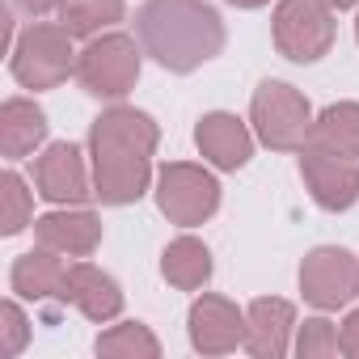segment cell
<instances>
[{"label": "cell", "mask_w": 359, "mask_h": 359, "mask_svg": "<svg viewBox=\"0 0 359 359\" xmlns=\"http://www.w3.org/2000/svg\"><path fill=\"white\" fill-rule=\"evenodd\" d=\"M135 30L144 51L169 72H191L224 47V26L208 0H148Z\"/></svg>", "instance_id": "obj_1"}, {"label": "cell", "mask_w": 359, "mask_h": 359, "mask_svg": "<svg viewBox=\"0 0 359 359\" xmlns=\"http://www.w3.org/2000/svg\"><path fill=\"white\" fill-rule=\"evenodd\" d=\"M156 127L140 110H110L93 123V177L106 203H131L148 187Z\"/></svg>", "instance_id": "obj_2"}, {"label": "cell", "mask_w": 359, "mask_h": 359, "mask_svg": "<svg viewBox=\"0 0 359 359\" xmlns=\"http://www.w3.org/2000/svg\"><path fill=\"white\" fill-rule=\"evenodd\" d=\"M334 9L321 0H283L275 13V47L296 60V64H313L330 51L334 43Z\"/></svg>", "instance_id": "obj_3"}, {"label": "cell", "mask_w": 359, "mask_h": 359, "mask_svg": "<svg viewBox=\"0 0 359 359\" xmlns=\"http://www.w3.org/2000/svg\"><path fill=\"white\" fill-rule=\"evenodd\" d=\"M254 127L258 135L271 144V148H304L309 131H313V118H309V102L292 89V85H279V81H266L258 93H254Z\"/></svg>", "instance_id": "obj_4"}, {"label": "cell", "mask_w": 359, "mask_h": 359, "mask_svg": "<svg viewBox=\"0 0 359 359\" xmlns=\"http://www.w3.org/2000/svg\"><path fill=\"white\" fill-rule=\"evenodd\" d=\"M140 76V55L135 43L123 34H110L102 43H89L85 55L76 60V81L93 97H123Z\"/></svg>", "instance_id": "obj_5"}, {"label": "cell", "mask_w": 359, "mask_h": 359, "mask_svg": "<svg viewBox=\"0 0 359 359\" xmlns=\"http://www.w3.org/2000/svg\"><path fill=\"white\" fill-rule=\"evenodd\" d=\"M68 30L64 26H30L13 51V72L22 85L30 89H51L68 76L72 68V47H68Z\"/></svg>", "instance_id": "obj_6"}, {"label": "cell", "mask_w": 359, "mask_h": 359, "mask_svg": "<svg viewBox=\"0 0 359 359\" xmlns=\"http://www.w3.org/2000/svg\"><path fill=\"white\" fill-rule=\"evenodd\" d=\"M161 212L177 224H199L216 212L220 203V187H216V177L195 169V165H165L161 169Z\"/></svg>", "instance_id": "obj_7"}, {"label": "cell", "mask_w": 359, "mask_h": 359, "mask_svg": "<svg viewBox=\"0 0 359 359\" xmlns=\"http://www.w3.org/2000/svg\"><path fill=\"white\" fill-rule=\"evenodd\" d=\"M304 177L321 208H330V212L351 208L359 195V156L321 148V144H304Z\"/></svg>", "instance_id": "obj_8"}, {"label": "cell", "mask_w": 359, "mask_h": 359, "mask_svg": "<svg viewBox=\"0 0 359 359\" xmlns=\"http://www.w3.org/2000/svg\"><path fill=\"white\" fill-rule=\"evenodd\" d=\"M300 287L317 309H338L359 287V266L346 250H313L300 266Z\"/></svg>", "instance_id": "obj_9"}, {"label": "cell", "mask_w": 359, "mask_h": 359, "mask_svg": "<svg viewBox=\"0 0 359 359\" xmlns=\"http://www.w3.org/2000/svg\"><path fill=\"white\" fill-rule=\"evenodd\" d=\"M34 182L39 195H47L51 203H81L89 195V177H85V161L72 144H51L39 165H34Z\"/></svg>", "instance_id": "obj_10"}, {"label": "cell", "mask_w": 359, "mask_h": 359, "mask_svg": "<svg viewBox=\"0 0 359 359\" xmlns=\"http://www.w3.org/2000/svg\"><path fill=\"white\" fill-rule=\"evenodd\" d=\"M245 330L250 325L241 321V313L220 296H203L191 309V338L199 351H233L245 338Z\"/></svg>", "instance_id": "obj_11"}, {"label": "cell", "mask_w": 359, "mask_h": 359, "mask_svg": "<svg viewBox=\"0 0 359 359\" xmlns=\"http://www.w3.org/2000/svg\"><path fill=\"white\" fill-rule=\"evenodd\" d=\"M64 296L85 313V317H93V321H106V317H114L118 309H123V292H118V283L110 279V275H102L97 266H68V275H64Z\"/></svg>", "instance_id": "obj_12"}, {"label": "cell", "mask_w": 359, "mask_h": 359, "mask_svg": "<svg viewBox=\"0 0 359 359\" xmlns=\"http://www.w3.org/2000/svg\"><path fill=\"white\" fill-rule=\"evenodd\" d=\"M199 148L220 169H241L250 161V131L233 114H208L199 123Z\"/></svg>", "instance_id": "obj_13"}, {"label": "cell", "mask_w": 359, "mask_h": 359, "mask_svg": "<svg viewBox=\"0 0 359 359\" xmlns=\"http://www.w3.org/2000/svg\"><path fill=\"white\" fill-rule=\"evenodd\" d=\"M102 237V224L89 212H55L39 220V241L55 254H89Z\"/></svg>", "instance_id": "obj_14"}, {"label": "cell", "mask_w": 359, "mask_h": 359, "mask_svg": "<svg viewBox=\"0 0 359 359\" xmlns=\"http://www.w3.org/2000/svg\"><path fill=\"white\" fill-rule=\"evenodd\" d=\"M47 135V118L34 102H22V97H9L5 110H0V144H5V156L18 161L26 152H34V144Z\"/></svg>", "instance_id": "obj_15"}, {"label": "cell", "mask_w": 359, "mask_h": 359, "mask_svg": "<svg viewBox=\"0 0 359 359\" xmlns=\"http://www.w3.org/2000/svg\"><path fill=\"white\" fill-rule=\"evenodd\" d=\"M287 330H292V304L287 300H254L245 346L254 355H283L287 351Z\"/></svg>", "instance_id": "obj_16"}, {"label": "cell", "mask_w": 359, "mask_h": 359, "mask_svg": "<svg viewBox=\"0 0 359 359\" xmlns=\"http://www.w3.org/2000/svg\"><path fill=\"white\" fill-rule=\"evenodd\" d=\"M64 275H68V266L55 258V250L43 245V254L18 258V266H13V292H22L30 300H43L51 292H64Z\"/></svg>", "instance_id": "obj_17"}, {"label": "cell", "mask_w": 359, "mask_h": 359, "mask_svg": "<svg viewBox=\"0 0 359 359\" xmlns=\"http://www.w3.org/2000/svg\"><path fill=\"white\" fill-rule=\"evenodd\" d=\"M304 144H321V148H338V152H351L359 156V106L355 102H342V106H330Z\"/></svg>", "instance_id": "obj_18"}, {"label": "cell", "mask_w": 359, "mask_h": 359, "mask_svg": "<svg viewBox=\"0 0 359 359\" xmlns=\"http://www.w3.org/2000/svg\"><path fill=\"white\" fill-rule=\"evenodd\" d=\"M208 275H212V254H208L203 241L182 237V241H173V245L165 250V279H169V283H177V287L191 292V287L208 283Z\"/></svg>", "instance_id": "obj_19"}, {"label": "cell", "mask_w": 359, "mask_h": 359, "mask_svg": "<svg viewBox=\"0 0 359 359\" xmlns=\"http://www.w3.org/2000/svg\"><path fill=\"white\" fill-rule=\"evenodd\" d=\"M118 18H123V0H64L60 5V26L72 39L97 34L102 26L118 22Z\"/></svg>", "instance_id": "obj_20"}, {"label": "cell", "mask_w": 359, "mask_h": 359, "mask_svg": "<svg viewBox=\"0 0 359 359\" xmlns=\"http://www.w3.org/2000/svg\"><path fill=\"white\" fill-rule=\"evenodd\" d=\"M102 355H156V338L144 325H118L114 334L97 338Z\"/></svg>", "instance_id": "obj_21"}, {"label": "cell", "mask_w": 359, "mask_h": 359, "mask_svg": "<svg viewBox=\"0 0 359 359\" xmlns=\"http://www.w3.org/2000/svg\"><path fill=\"white\" fill-rule=\"evenodd\" d=\"M26 216H30V195H26V182L18 173H5V233H22L26 229Z\"/></svg>", "instance_id": "obj_22"}, {"label": "cell", "mask_w": 359, "mask_h": 359, "mask_svg": "<svg viewBox=\"0 0 359 359\" xmlns=\"http://www.w3.org/2000/svg\"><path fill=\"white\" fill-rule=\"evenodd\" d=\"M296 351H300V355H334V351H338V330H334L330 321L313 317V321H304V325H300Z\"/></svg>", "instance_id": "obj_23"}, {"label": "cell", "mask_w": 359, "mask_h": 359, "mask_svg": "<svg viewBox=\"0 0 359 359\" xmlns=\"http://www.w3.org/2000/svg\"><path fill=\"white\" fill-rule=\"evenodd\" d=\"M0 317H5V346H0V351L13 355V351L26 342V317H22L18 304H5V309H0Z\"/></svg>", "instance_id": "obj_24"}, {"label": "cell", "mask_w": 359, "mask_h": 359, "mask_svg": "<svg viewBox=\"0 0 359 359\" xmlns=\"http://www.w3.org/2000/svg\"><path fill=\"white\" fill-rule=\"evenodd\" d=\"M338 346H342V351H351V355H359V313H351V321L342 325Z\"/></svg>", "instance_id": "obj_25"}, {"label": "cell", "mask_w": 359, "mask_h": 359, "mask_svg": "<svg viewBox=\"0 0 359 359\" xmlns=\"http://www.w3.org/2000/svg\"><path fill=\"white\" fill-rule=\"evenodd\" d=\"M18 9H26L30 18H39V13H47V9H55V5H64V0H13Z\"/></svg>", "instance_id": "obj_26"}, {"label": "cell", "mask_w": 359, "mask_h": 359, "mask_svg": "<svg viewBox=\"0 0 359 359\" xmlns=\"http://www.w3.org/2000/svg\"><path fill=\"white\" fill-rule=\"evenodd\" d=\"M321 5H330V9H351L355 0H321Z\"/></svg>", "instance_id": "obj_27"}, {"label": "cell", "mask_w": 359, "mask_h": 359, "mask_svg": "<svg viewBox=\"0 0 359 359\" xmlns=\"http://www.w3.org/2000/svg\"><path fill=\"white\" fill-rule=\"evenodd\" d=\"M233 5H241V9H258V5H266V0H233Z\"/></svg>", "instance_id": "obj_28"}]
</instances>
